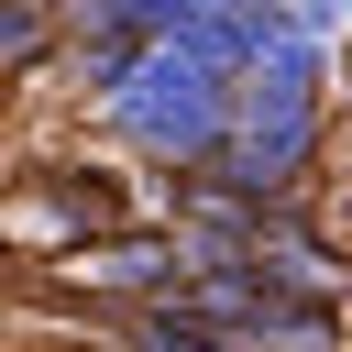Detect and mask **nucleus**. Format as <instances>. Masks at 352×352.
Masks as SVG:
<instances>
[{"label": "nucleus", "instance_id": "5", "mask_svg": "<svg viewBox=\"0 0 352 352\" xmlns=\"http://www.w3.org/2000/svg\"><path fill=\"white\" fill-rule=\"evenodd\" d=\"M0 231H11L33 264H55V253H77V242H99V231H132V198H121L110 165H33L22 198L0 209Z\"/></svg>", "mask_w": 352, "mask_h": 352}, {"label": "nucleus", "instance_id": "7", "mask_svg": "<svg viewBox=\"0 0 352 352\" xmlns=\"http://www.w3.org/2000/svg\"><path fill=\"white\" fill-rule=\"evenodd\" d=\"M110 352H231V341H209V330H187L176 308H143V319H121V330H110Z\"/></svg>", "mask_w": 352, "mask_h": 352}, {"label": "nucleus", "instance_id": "2", "mask_svg": "<svg viewBox=\"0 0 352 352\" xmlns=\"http://www.w3.org/2000/svg\"><path fill=\"white\" fill-rule=\"evenodd\" d=\"M231 66L220 55H198V44H143L88 110L143 154V165H176V176H198L209 154H220V132H231Z\"/></svg>", "mask_w": 352, "mask_h": 352}, {"label": "nucleus", "instance_id": "3", "mask_svg": "<svg viewBox=\"0 0 352 352\" xmlns=\"http://www.w3.org/2000/svg\"><path fill=\"white\" fill-rule=\"evenodd\" d=\"M187 275H198V264H187V242H176L165 220L99 231V242H77V253H55V264H44V286H55V297H77V308H110V330H121V319H143V308H165Z\"/></svg>", "mask_w": 352, "mask_h": 352}, {"label": "nucleus", "instance_id": "6", "mask_svg": "<svg viewBox=\"0 0 352 352\" xmlns=\"http://www.w3.org/2000/svg\"><path fill=\"white\" fill-rule=\"evenodd\" d=\"M44 55H66V0H0V99H11Z\"/></svg>", "mask_w": 352, "mask_h": 352}, {"label": "nucleus", "instance_id": "1", "mask_svg": "<svg viewBox=\"0 0 352 352\" xmlns=\"http://www.w3.org/2000/svg\"><path fill=\"white\" fill-rule=\"evenodd\" d=\"M330 154V44H275L242 88H231V132L198 176V198H231V209H308V176Z\"/></svg>", "mask_w": 352, "mask_h": 352}, {"label": "nucleus", "instance_id": "8", "mask_svg": "<svg viewBox=\"0 0 352 352\" xmlns=\"http://www.w3.org/2000/svg\"><path fill=\"white\" fill-rule=\"evenodd\" d=\"M275 11H286V33H297V44H330V33L352 22V0H275Z\"/></svg>", "mask_w": 352, "mask_h": 352}, {"label": "nucleus", "instance_id": "4", "mask_svg": "<svg viewBox=\"0 0 352 352\" xmlns=\"http://www.w3.org/2000/svg\"><path fill=\"white\" fill-rule=\"evenodd\" d=\"M165 308H176L187 330L231 341V352H341V308L286 297V286H264V275H187Z\"/></svg>", "mask_w": 352, "mask_h": 352}]
</instances>
